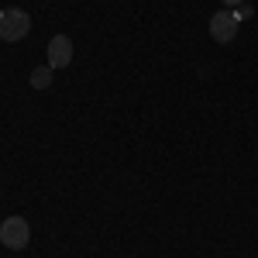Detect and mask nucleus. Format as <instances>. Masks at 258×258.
Returning <instances> with one entry per match:
<instances>
[{
  "mask_svg": "<svg viewBox=\"0 0 258 258\" xmlns=\"http://www.w3.org/2000/svg\"><path fill=\"white\" fill-rule=\"evenodd\" d=\"M28 241H31V227H28L24 217H7L4 224H0V244H4V248L21 251Z\"/></svg>",
  "mask_w": 258,
  "mask_h": 258,
  "instance_id": "3",
  "label": "nucleus"
},
{
  "mask_svg": "<svg viewBox=\"0 0 258 258\" xmlns=\"http://www.w3.org/2000/svg\"><path fill=\"white\" fill-rule=\"evenodd\" d=\"M28 31H31V18H28V11H21V7H7V11H0V38H4V41H21Z\"/></svg>",
  "mask_w": 258,
  "mask_h": 258,
  "instance_id": "1",
  "label": "nucleus"
},
{
  "mask_svg": "<svg viewBox=\"0 0 258 258\" xmlns=\"http://www.w3.org/2000/svg\"><path fill=\"white\" fill-rule=\"evenodd\" d=\"M73 62V41L66 38V35H55V38L48 41V66L52 69H66Z\"/></svg>",
  "mask_w": 258,
  "mask_h": 258,
  "instance_id": "4",
  "label": "nucleus"
},
{
  "mask_svg": "<svg viewBox=\"0 0 258 258\" xmlns=\"http://www.w3.org/2000/svg\"><path fill=\"white\" fill-rule=\"evenodd\" d=\"M52 73H55V69H52V66H41V69H35V73H31V76H28V83H31V86H35V90H45V86H48V83H52Z\"/></svg>",
  "mask_w": 258,
  "mask_h": 258,
  "instance_id": "5",
  "label": "nucleus"
},
{
  "mask_svg": "<svg viewBox=\"0 0 258 258\" xmlns=\"http://www.w3.org/2000/svg\"><path fill=\"white\" fill-rule=\"evenodd\" d=\"M238 28H241V18L238 11H217L214 18H210V38L217 41V45H231V41L238 38Z\"/></svg>",
  "mask_w": 258,
  "mask_h": 258,
  "instance_id": "2",
  "label": "nucleus"
},
{
  "mask_svg": "<svg viewBox=\"0 0 258 258\" xmlns=\"http://www.w3.org/2000/svg\"><path fill=\"white\" fill-rule=\"evenodd\" d=\"M241 4H244V0H224V7H227V11H238Z\"/></svg>",
  "mask_w": 258,
  "mask_h": 258,
  "instance_id": "7",
  "label": "nucleus"
},
{
  "mask_svg": "<svg viewBox=\"0 0 258 258\" xmlns=\"http://www.w3.org/2000/svg\"><path fill=\"white\" fill-rule=\"evenodd\" d=\"M251 14H255V11H251L248 4H241V7H238V18H241V21H244V18H251Z\"/></svg>",
  "mask_w": 258,
  "mask_h": 258,
  "instance_id": "6",
  "label": "nucleus"
}]
</instances>
